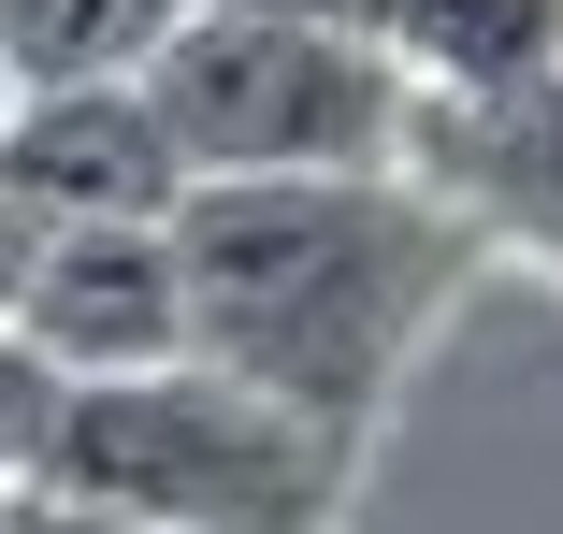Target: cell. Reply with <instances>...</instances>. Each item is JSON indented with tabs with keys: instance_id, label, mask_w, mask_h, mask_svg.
I'll list each match as a JSON object with an SVG mask.
<instances>
[{
	"instance_id": "cell-4",
	"label": "cell",
	"mask_w": 563,
	"mask_h": 534,
	"mask_svg": "<svg viewBox=\"0 0 563 534\" xmlns=\"http://www.w3.org/2000/svg\"><path fill=\"white\" fill-rule=\"evenodd\" d=\"M15 333H30L58 376H145V361H188V347H202V303H188L174 218H73V232H44Z\"/></svg>"
},
{
	"instance_id": "cell-9",
	"label": "cell",
	"mask_w": 563,
	"mask_h": 534,
	"mask_svg": "<svg viewBox=\"0 0 563 534\" xmlns=\"http://www.w3.org/2000/svg\"><path fill=\"white\" fill-rule=\"evenodd\" d=\"M58 404H73V376L0 318V491H30L44 477V448H58Z\"/></svg>"
},
{
	"instance_id": "cell-3",
	"label": "cell",
	"mask_w": 563,
	"mask_h": 534,
	"mask_svg": "<svg viewBox=\"0 0 563 534\" xmlns=\"http://www.w3.org/2000/svg\"><path fill=\"white\" fill-rule=\"evenodd\" d=\"M188 174H390L419 131V73L376 30H318L275 0H188V30L145 58Z\"/></svg>"
},
{
	"instance_id": "cell-5",
	"label": "cell",
	"mask_w": 563,
	"mask_h": 534,
	"mask_svg": "<svg viewBox=\"0 0 563 534\" xmlns=\"http://www.w3.org/2000/svg\"><path fill=\"white\" fill-rule=\"evenodd\" d=\"M0 188H15L44 232H73V218H174L202 174H188V145L159 116V87L145 73H101V87H30L15 101Z\"/></svg>"
},
{
	"instance_id": "cell-2",
	"label": "cell",
	"mask_w": 563,
	"mask_h": 534,
	"mask_svg": "<svg viewBox=\"0 0 563 534\" xmlns=\"http://www.w3.org/2000/svg\"><path fill=\"white\" fill-rule=\"evenodd\" d=\"M347 419L275 404L217 361H145V376H73L58 404V448L30 491L73 505H131L174 534H332L347 505Z\"/></svg>"
},
{
	"instance_id": "cell-10",
	"label": "cell",
	"mask_w": 563,
	"mask_h": 534,
	"mask_svg": "<svg viewBox=\"0 0 563 534\" xmlns=\"http://www.w3.org/2000/svg\"><path fill=\"white\" fill-rule=\"evenodd\" d=\"M15 534H174V520H131V505H73V491H15Z\"/></svg>"
},
{
	"instance_id": "cell-12",
	"label": "cell",
	"mask_w": 563,
	"mask_h": 534,
	"mask_svg": "<svg viewBox=\"0 0 563 534\" xmlns=\"http://www.w3.org/2000/svg\"><path fill=\"white\" fill-rule=\"evenodd\" d=\"M275 15H318V30H376V44H390V30H405V0H275Z\"/></svg>"
},
{
	"instance_id": "cell-7",
	"label": "cell",
	"mask_w": 563,
	"mask_h": 534,
	"mask_svg": "<svg viewBox=\"0 0 563 534\" xmlns=\"http://www.w3.org/2000/svg\"><path fill=\"white\" fill-rule=\"evenodd\" d=\"M405 73L448 87V101H492V87H534L563 73V0H405Z\"/></svg>"
},
{
	"instance_id": "cell-8",
	"label": "cell",
	"mask_w": 563,
	"mask_h": 534,
	"mask_svg": "<svg viewBox=\"0 0 563 534\" xmlns=\"http://www.w3.org/2000/svg\"><path fill=\"white\" fill-rule=\"evenodd\" d=\"M174 30H188V0H0V58H15V87L145 73Z\"/></svg>"
},
{
	"instance_id": "cell-14",
	"label": "cell",
	"mask_w": 563,
	"mask_h": 534,
	"mask_svg": "<svg viewBox=\"0 0 563 534\" xmlns=\"http://www.w3.org/2000/svg\"><path fill=\"white\" fill-rule=\"evenodd\" d=\"M0 534H15V491H0Z\"/></svg>"
},
{
	"instance_id": "cell-11",
	"label": "cell",
	"mask_w": 563,
	"mask_h": 534,
	"mask_svg": "<svg viewBox=\"0 0 563 534\" xmlns=\"http://www.w3.org/2000/svg\"><path fill=\"white\" fill-rule=\"evenodd\" d=\"M30 260H44V218H30V202H15V188H0V318H15V303H30Z\"/></svg>"
},
{
	"instance_id": "cell-13",
	"label": "cell",
	"mask_w": 563,
	"mask_h": 534,
	"mask_svg": "<svg viewBox=\"0 0 563 534\" xmlns=\"http://www.w3.org/2000/svg\"><path fill=\"white\" fill-rule=\"evenodd\" d=\"M15 101H30V87H15V58H0V131H15Z\"/></svg>"
},
{
	"instance_id": "cell-6",
	"label": "cell",
	"mask_w": 563,
	"mask_h": 534,
	"mask_svg": "<svg viewBox=\"0 0 563 534\" xmlns=\"http://www.w3.org/2000/svg\"><path fill=\"white\" fill-rule=\"evenodd\" d=\"M405 174H433L477 232H520L563 260V73L534 87H492V101H448L419 87V131H405Z\"/></svg>"
},
{
	"instance_id": "cell-1",
	"label": "cell",
	"mask_w": 563,
	"mask_h": 534,
	"mask_svg": "<svg viewBox=\"0 0 563 534\" xmlns=\"http://www.w3.org/2000/svg\"><path fill=\"white\" fill-rule=\"evenodd\" d=\"M174 246H188V303H202L188 361L362 434L492 232L433 174L390 159V174H202L174 202Z\"/></svg>"
}]
</instances>
